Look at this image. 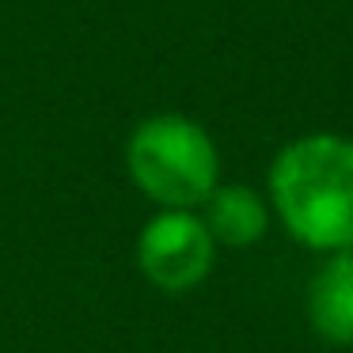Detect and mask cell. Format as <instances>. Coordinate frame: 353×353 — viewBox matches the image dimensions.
Here are the masks:
<instances>
[{"mask_svg":"<svg viewBox=\"0 0 353 353\" xmlns=\"http://www.w3.org/2000/svg\"><path fill=\"white\" fill-rule=\"evenodd\" d=\"M137 266L156 289L190 292L213 270V236L205 221L186 209H168L152 216L137 239Z\"/></svg>","mask_w":353,"mask_h":353,"instance_id":"cell-3","label":"cell"},{"mask_svg":"<svg viewBox=\"0 0 353 353\" xmlns=\"http://www.w3.org/2000/svg\"><path fill=\"white\" fill-rule=\"evenodd\" d=\"M274 209L292 239L312 251L353 247V141L312 133L274 156Z\"/></svg>","mask_w":353,"mask_h":353,"instance_id":"cell-1","label":"cell"},{"mask_svg":"<svg viewBox=\"0 0 353 353\" xmlns=\"http://www.w3.org/2000/svg\"><path fill=\"white\" fill-rule=\"evenodd\" d=\"M307 315L323 342L353 345V251H338L319 266L307 289Z\"/></svg>","mask_w":353,"mask_h":353,"instance_id":"cell-4","label":"cell"},{"mask_svg":"<svg viewBox=\"0 0 353 353\" xmlns=\"http://www.w3.org/2000/svg\"><path fill=\"white\" fill-rule=\"evenodd\" d=\"M133 183L168 209H190L216 190V145L198 122L183 114H156L133 130L125 145Z\"/></svg>","mask_w":353,"mask_h":353,"instance_id":"cell-2","label":"cell"},{"mask_svg":"<svg viewBox=\"0 0 353 353\" xmlns=\"http://www.w3.org/2000/svg\"><path fill=\"white\" fill-rule=\"evenodd\" d=\"M266 201L247 186H216L205 201V228L228 247H251L266 236Z\"/></svg>","mask_w":353,"mask_h":353,"instance_id":"cell-5","label":"cell"}]
</instances>
